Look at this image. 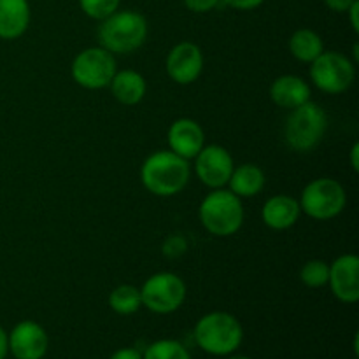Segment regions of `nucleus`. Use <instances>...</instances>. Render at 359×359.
<instances>
[{
	"instance_id": "412c9836",
	"label": "nucleus",
	"mask_w": 359,
	"mask_h": 359,
	"mask_svg": "<svg viewBox=\"0 0 359 359\" xmlns=\"http://www.w3.org/2000/svg\"><path fill=\"white\" fill-rule=\"evenodd\" d=\"M109 305L112 311L119 316H132L142 307V298H140L139 287L132 284H121L114 287L109 294Z\"/></svg>"
},
{
	"instance_id": "9b49d317",
	"label": "nucleus",
	"mask_w": 359,
	"mask_h": 359,
	"mask_svg": "<svg viewBox=\"0 0 359 359\" xmlns=\"http://www.w3.org/2000/svg\"><path fill=\"white\" fill-rule=\"evenodd\" d=\"M9 351L16 359H42L48 354L49 337L35 321H21L7 335Z\"/></svg>"
},
{
	"instance_id": "cd10ccee",
	"label": "nucleus",
	"mask_w": 359,
	"mask_h": 359,
	"mask_svg": "<svg viewBox=\"0 0 359 359\" xmlns=\"http://www.w3.org/2000/svg\"><path fill=\"white\" fill-rule=\"evenodd\" d=\"M323 2H325V6L328 7V9L335 11V13H347V9H349L356 0H323Z\"/></svg>"
},
{
	"instance_id": "2f4dec72",
	"label": "nucleus",
	"mask_w": 359,
	"mask_h": 359,
	"mask_svg": "<svg viewBox=\"0 0 359 359\" xmlns=\"http://www.w3.org/2000/svg\"><path fill=\"white\" fill-rule=\"evenodd\" d=\"M358 154H359V144L354 142L353 147H351V165H353L354 172L359 170V160H358Z\"/></svg>"
},
{
	"instance_id": "473e14b6",
	"label": "nucleus",
	"mask_w": 359,
	"mask_h": 359,
	"mask_svg": "<svg viewBox=\"0 0 359 359\" xmlns=\"http://www.w3.org/2000/svg\"><path fill=\"white\" fill-rule=\"evenodd\" d=\"M228 359H251V358L241 356V354H230V358H228Z\"/></svg>"
},
{
	"instance_id": "bb28decb",
	"label": "nucleus",
	"mask_w": 359,
	"mask_h": 359,
	"mask_svg": "<svg viewBox=\"0 0 359 359\" xmlns=\"http://www.w3.org/2000/svg\"><path fill=\"white\" fill-rule=\"evenodd\" d=\"M223 4H226L228 7L237 11H252L256 7L262 6L265 0H221Z\"/></svg>"
},
{
	"instance_id": "f03ea898",
	"label": "nucleus",
	"mask_w": 359,
	"mask_h": 359,
	"mask_svg": "<svg viewBox=\"0 0 359 359\" xmlns=\"http://www.w3.org/2000/svg\"><path fill=\"white\" fill-rule=\"evenodd\" d=\"M196 346L210 356H230L241 347L244 330L238 319L228 312H210L195 325Z\"/></svg>"
},
{
	"instance_id": "393cba45",
	"label": "nucleus",
	"mask_w": 359,
	"mask_h": 359,
	"mask_svg": "<svg viewBox=\"0 0 359 359\" xmlns=\"http://www.w3.org/2000/svg\"><path fill=\"white\" fill-rule=\"evenodd\" d=\"M188 244H186V238L181 235H172L167 241L163 242V255L167 258H177V256L184 255Z\"/></svg>"
},
{
	"instance_id": "7ed1b4c3",
	"label": "nucleus",
	"mask_w": 359,
	"mask_h": 359,
	"mask_svg": "<svg viewBox=\"0 0 359 359\" xmlns=\"http://www.w3.org/2000/svg\"><path fill=\"white\" fill-rule=\"evenodd\" d=\"M147 39V21L137 11H116L102 20L98 27V42L112 55H128Z\"/></svg>"
},
{
	"instance_id": "0eeeda50",
	"label": "nucleus",
	"mask_w": 359,
	"mask_h": 359,
	"mask_svg": "<svg viewBox=\"0 0 359 359\" xmlns=\"http://www.w3.org/2000/svg\"><path fill=\"white\" fill-rule=\"evenodd\" d=\"M140 298L142 307L154 314H172L184 304L186 284L172 272L154 273L140 287Z\"/></svg>"
},
{
	"instance_id": "39448f33",
	"label": "nucleus",
	"mask_w": 359,
	"mask_h": 359,
	"mask_svg": "<svg viewBox=\"0 0 359 359\" xmlns=\"http://www.w3.org/2000/svg\"><path fill=\"white\" fill-rule=\"evenodd\" d=\"M328 128V116L321 105L305 102L300 107L291 109L284 125V140L297 153H309L325 137Z\"/></svg>"
},
{
	"instance_id": "20e7f679",
	"label": "nucleus",
	"mask_w": 359,
	"mask_h": 359,
	"mask_svg": "<svg viewBox=\"0 0 359 359\" xmlns=\"http://www.w3.org/2000/svg\"><path fill=\"white\" fill-rule=\"evenodd\" d=\"M200 223L216 237H230L244 223V207L241 198L230 189L217 188L205 196L198 209Z\"/></svg>"
},
{
	"instance_id": "6ab92c4d",
	"label": "nucleus",
	"mask_w": 359,
	"mask_h": 359,
	"mask_svg": "<svg viewBox=\"0 0 359 359\" xmlns=\"http://www.w3.org/2000/svg\"><path fill=\"white\" fill-rule=\"evenodd\" d=\"M228 186H230V191L235 193L238 198H251L265 188V174L262 168L252 163L238 165L231 172Z\"/></svg>"
},
{
	"instance_id": "b1692460",
	"label": "nucleus",
	"mask_w": 359,
	"mask_h": 359,
	"mask_svg": "<svg viewBox=\"0 0 359 359\" xmlns=\"http://www.w3.org/2000/svg\"><path fill=\"white\" fill-rule=\"evenodd\" d=\"M121 0H79V7L91 20H105L119 9Z\"/></svg>"
},
{
	"instance_id": "6e6552de",
	"label": "nucleus",
	"mask_w": 359,
	"mask_h": 359,
	"mask_svg": "<svg viewBox=\"0 0 359 359\" xmlns=\"http://www.w3.org/2000/svg\"><path fill=\"white\" fill-rule=\"evenodd\" d=\"M118 72L112 53L100 48H88L81 51L72 62V77L86 90H102L111 84Z\"/></svg>"
},
{
	"instance_id": "1a4fd4ad",
	"label": "nucleus",
	"mask_w": 359,
	"mask_h": 359,
	"mask_svg": "<svg viewBox=\"0 0 359 359\" xmlns=\"http://www.w3.org/2000/svg\"><path fill=\"white\" fill-rule=\"evenodd\" d=\"M354 76L356 70L353 62L337 51H323L311 63V79L325 93H344L351 88Z\"/></svg>"
},
{
	"instance_id": "a878e982",
	"label": "nucleus",
	"mask_w": 359,
	"mask_h": 359,
	"mask_svg": "<svg viewBox=\"0 0 359 359\" xmlns=\"http://www.w3.org/2000/svg\"><path fill=\"white\" fill-rule=\"evenodd\" d=\"M221 0H184V6L188 7L191 13H209V11L216 9L219 6Z\"/></svg>"
},
{
	"instance_id": "7c9ffc66",
	"label": "nucleus",
	"mask_w": 359,
	"mask_h": 359,
	"mask_svg": "<svg viewBox=\"0 0 359 359\" xmlns=\"http://www.w3.org/2000/svg\"><path fill=\"white\" fill-rule=\"evenodd\" d=\"M7 353H9V339H7L6 330L0 326V359H6Z\"/></svg>"
},
{
	"instance_id": "5701e85b",
	"label": "nucleus",
	"mask_w": 359,
	"mask_h": 359,
	"mask_svg": "<svg viewBox=\"0 0 359 359\" xmlns=\"http://www.w3.org/2000/svg\"><path fill=\"white\" fill-rule=\"evenodd\" d=\"M330 265L323 259H311L300 270V279L309 287H323L328 284Z\"/></svg>"
},
{
	"instance_id": "ddd939ff",
	"label": "nucleus",
	"mask_w": 359,
	"mask_h": 359,
	"mask_svg": "<svg viewBox=\"0 0 359 359\" xmlns=\"http://www.w3.org/2000/svg\"><path fill=\"white\" fill-rule=\"evenodd\" d=\"M328 284L333 294L344 304L359 300V258L356 255H342L330 266Z\"/></svg>"
},
{
	"instance_id": "9d476101",
	"label": "nucleus",
	"mask_w": 359,
	"mask_h": 359,
	"mask_svg": "<svg viewBox=\"0 0 359 359\" xmlns=\"http://www.w3.org/2000/svg\"><path fill=\"white\" fill-rule=\"evenodd\" d=\"M233 158L224 147L203 146L202 151L195 156V172L200 182L209 188L217 189L223 188L230 181V175L233 172Z\"/></svg>"
},
{
	"instance_id": "4be33fe9",
	"label": "nucleus",
	"mask_w": 359,
	"mask_h": 359,
	"mask_svg": "<svg viewBox=\"0 0 359 359\" xmlns=\"http://www.w3.org/2000/svg\"><path fill=\"white\" fill-rule=\"evenodd\" d=\"M142 359H191V354L177 340L163 339L147 346Z\"/></svg>"
},
{
	"instance_id": "4468645a",
	"label": "nucleus",
	"mask_w": 359,
	"mask_h": 359,
	"mask_svg": "<svg viewBox=\"0 0 359 359\" xmlns=\"http://www.w3.org/2000/svg\"><path fill=\"white\" fill-rule=\"evenodd\" d=\"M168 146L172 153L184 160H191L205 146V133L202 126L189 118L175 119L168 128Z\"/></svg>"
},
{
	"instance_id": "dca6fc26",
	"label": "nucleus",
	"mask_w": 359,
	"mask_h": 359,
	"mask_svg": "<svg viewBox=\"0 0 359 359\" xmlns=\"http://www.w3.org/2000/svg\"><path fill=\"white\" fill-rule=\"evenodd\" d=\"M30 25L28 0H0V39L21 37Z\"/></svg>"
},
{
	"instance_id": "423d86ee",
	"label": "nucleus",
	"mask_w": 359,
	"mask_h": 359,
	"mask_svg": "<svg viewBox=\"0 0 359 359\" xmlns=\"http://www.w3.org/2000/svg\"><path fill=\"white\" fill-rule=\"evenodd\" d=\"M302 212L316 221H328L339 216L347 203V195L339 181L330 177L309 182L300 196Z\"/></svg>"
},
{
	"instance_id": "aec40b11",
	"label": "nucleus",
	"mask_w": 359,
	"mask_h": 359,
	"mask_svg": "<svg viewBox=\"0 0 359 359\" xmlns=\"http://www.w3.org/2000/svg\"><path fill=\"white\" fill-rule=\"evenodd\" d=\"M290 51L297 60L305 63H312L323 51L325 44L319 34H316L311 28H300L294 32L290 39Z\"/></svg>"
},
{
	"instance_id": "c756f323",
	"label": "nucleus",
	"mask_w": 359,
	"mask_h": 359,
	"mask_svg": "<svg viewBox=\"0 0 359 359\" xmlns=\"http://www.w3.org/2000/svg\"><path fill=\"white\" fill-rule=\"evenodd\" d=\"M347 14H349L351 27H353V30L358 34L359 32V18H358L359 16V2L358 0L349 7V9H347Z\"/></svg>"
},
{
	"instance_id": "f8f14e48",
	"label": "nucleus",
	"mask_w": 359,
	"mask_h": 359,
	"mask_svg": "<svg viewBox=\"0 0 359 359\" xmlns=\"http://www.w3.org/2000/svg\"><path fill=\"white\" fill-rule=\"evenodd\" d=\"M203 70V55L193 42H179L167 56V74L177 84H191Z\"/></svg>"
},
{
	"instance_id": "2eb2a0df",
	"label": "nucleus",
	"mask_w": 359,
	"mask_h": 359,
	"mask_svg": "<svg viewBox=\"0 0 359 359\" xmlns=\"http://www.w3.org/2000/svg\"><path fill=\"white\" fill-rule=\"evenodd\" d=\"M302 209L298 200L287 195H276L265 202L262 209L263 223L272 230H287L300 217Z\"/></svg>"
},
{
	"instance_id": "f257e3e1",
	"label": "nucleus",
	"mask_w": 359,
	"mask_h": 359,
	"mask_svg": "<svg viewBox=\"0 0 359 359\" xmlns=\"http://www.w3.org/2000/svg\"><path fill=\"white\" fill-rule=\"evenodd\" d=\"M188 160L172 151H156L146 158L140 168L144 188L156 196H174L186 188L189 181Z\"/></svg>"
},
{
	"instance_id": "c85d7f7f",
	"label": "nucleus",
	"mask_w": 359,
	"mask_h": 359,
	"mask_svg": "<svg viewBox=\"0 0 359 359\" xmlns=\"http://www.w3.org/2000/svg\"><path fill=\"white\" fill-rule=\"evenodd\" d=\"M109 359H142V353H139L133 347H123V349L116 351Z\"/></svg>"
},
{
	"instance_id": "f3484780",
	"label": "nucleus",
	"mask_w": 359,
	"mask_h": 359,
	"mask_svg": "<svg viewBox=\"0 0 359 359\" xmlns=\"http://www.w3.org/2000/svg\"><path fill=\"white\" fill-rule=\"evenodd\" d=\"M270 98L283 109L300 107L311 100V86L298 76H280L270 86Z\"/></svg>"
},
{
	"instance_id": "a211bd4d",
	"label": "nucleus",
	"mask_w": 359,
	"mask_h": 359,
	"mask_svg": "<svg viewBox=\"0 0 359 359\" xmlns=\"http://www.w3.org/2000/svg\"><path fill=\"white\" fill-rule=\"evenodd\" d=\"M111 91L123 105H135L144 98L147 90L146 79L135 70H121L116 72L111 81Z\"/></svg>"
}]
</instances>
